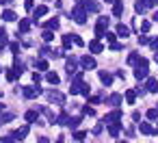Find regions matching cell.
Listing matches in <instances>:
<instances>
[{"label":"cell","instance_id":"f35d334b","mask_svg":"<svg viewBox=\"0 0 158 143\" xmlns=\"http://www.w3.org/2000/svg\"><path fill=\"white\" fill-rule=\"evenodd\" d=\"M110 50H115V52H117V50H121V46H119V44H115V41H113V44H110Z\"/></svg>","mask_w":158,"mask_h":143},{"label":"cell","instance_id":"ba28073f","mask_svg":"<svg viewBox=\"0 0 158 143\" xmlns=\"http://www.w3.org/2000/svg\"><path fill=\"white\" fill-rule=\"evenodd\" d=\"M76 65H78V59L76 57H69L67 59V63H65V67H67V72L72 74V72H76Z\"/></svg>","mask_w":158,"mask_h":143},{"label":"cell","instance_id":"d6986e66","mask_svg":"<svg viewBox=\"0 0 158 143\" xmlns=\"http://www.w3.org/2000/svg\"><path fill=\"white\" fill-rule=\"evenodd\" d=\"M35 67H37L39 72H46V69H48V61H44V59H39V61H35Z\"/></svg>","mask_w":158,"mask_h":143},{"label":"cell","instance_id":"8d00e7d4","mask_svg":"<svg viewBox=\"0 0 158 143\" xmlns=\"http://www.w3.org/2000/svg\"><path fill=\"white\" fill-rule=\"evenodd\" d=\"M106 41H110V44H113V41H115V35H113V33H106Z\"/></svg>","mask_w":158,"mask_h":143},{"label":"cell","instance_id":"f546056e","mask_svg":"<svg viewBox=\"0 0 158 143\" xmlns=\"http://www.w3.org/2000/svg\"><path fill=\"white\" fill-rule=\"evenodd\" d=\"M82 113H85V115H95V111H93L91 106H82Z\"/></svg>","mask_w":158,"mask_h":143},{"label":"cell","instance_id":"8992f818","mask_svg":"<svg viewBox=\"0 0 158 143\" xmlns=\"http://www.w3.org/2000/svg\"><path fill=\"white\" fill-rule=\"evenodd\" d=\"M26 134H28V126H22V128H18V130H15L11 137H13V139H18V141H22Z\"/></svg>","mask_w":158,"mask_h":143},{"label":"cell","instance_id":"4dcf8cb0","mask_svg":"<svg viewBox=\"0 0 158 143\" xmlns=\"http://www.w3.org/2000/svg\"><path fill=\"white\" fill-rule=\"evenodd\" d=\"M134 91H136V95H145V91H147V89H145V87H141V85H139V87H136V89H134Z\"/></svg>","mask_w":158,"mask_h":143},{"label":"cell","instance_id":"4fadbf2b","mask_svg":"<svg viewBox=\"0 0 158 143\" xmlns=\"http://www.w3.org/2000/svg\"><path fill=\"white\" fill-rule=\"evenodd\" d=\"M145 89H147V91H152V93H156V91H158V80H156V78H149Z\"/></svg>","mask_w":158,"mask_h":143},{"label":"cell","instance_id":"60d3db41","mask_svg":"<svg viewBox=\"0 0 158 143\" xmlns=\"http://www.w3.org/2000/svg\"><path fill=\"white\" fill-rule=\"evenodd\" d=\"M24 7H26V9H33V0H26V2H24Z\"/></svg>","mask_w":158,"mask_h":143},{"label":"cell","instance_id":"e575fe53","mask_svg":"<svg viewBox=\"0 0 158 143\" xmlns=\"http://www.w3.org/2000/svg\"><path fill=\"white\" fill-rule=\"evenodd\" d=\"M33 80H35V85H39V82H41V76L35 72V74H33Z\"/></svg>","mask_w":158,"mask_h":143},{"label":"cell","instance_id":"ac0fdd59","mask_svg":"<svg viewBox=\"0 0 158 143\" xmlns=\"http://www.w3.org/2000/svg\"><path fill=\"white\" fill-rule=\"evenodd\" d=\"M100 80H102L104 85H110V82H113V76H110L108 72H100Z\"/></svg>","mask_w":158,"mask_h":143},{"label":"cell","instance_id":"b9f144b4","mask_svg":"<svg viewBox=\"0 0 158 143\" xmlns=\"http://www.w3.org/2000/svg\"><path fill=\"white\" fill-rule=\"evenodd\" d=\"M13 0H0V5H11Z\"/></svg>","mask_w":158,"mask_h":143},{"label":"cell","instance_id":"44dd1931","mask_svg":"<svg viewBox=\"0 0 158 143\" xmlns=\"http://www.w3.org/2000/svg\"><path fill=\"white\" fill-rule=\"evenodd\" d=\"M126 100H128V104H134V100H136V91H126Z\"/></svg>","mask_w":158,"mask_h":143},{"label":"cell","instance_id":"9c48e42d","mask_svg":"<svg viewBox=\"0 0 158 143\" xmlns=\"http://www.w3.org/2000/svg\"><path fill=\"white\" fill-rule=\"evenodd\" d=\"M0 18H2L5 22H13L18 15H15V11H11V9H7V11H2V15H0Z\"/></svg>","mask_w":158,"mask_h":143},{"label":"cell","instance_id":"52a82bcc","mask_svg":"<svg viewBox=\"0 0 158 143\" xmlns=\"http://www.w3.org/2000/svg\"><path fill=\"white\" fill-rule=\"evenodd\" d=\"M39 93H41V89H39L37 85H35V87H26V89H24V95H26V98H35V95H39Z\"/></svg>","mask_w":158,"mask_h":143},{"label":"cell","instance_id":"7c38bea8","mask_svg":"<svg viewBox=\"0 0 158 143\" xmlns=\"http://www.w3.org/2000/svg\"><path fill=\"white\" fill-rule=\"evenodd\" d=\"M123 13V2H121V0H115V7H113V15H121Z\"/></svg>","mask_w":158,"mask_h":143},{"label":"cell","instance_id":"6da1fadb","mask_svg":"<svg viewBox=\"0 0 158 143\" xmlns=\"http://www.w3.org/2000/svg\"><path fill=\"white\" fill-rule=\"evenodd\" d=\"M147 74H149L147 59H139V61H136V67H134V76L141 80V78H147Z\"/></svg>","mask_w":158,"mask_h":143},{"label":"cell","instance_id":"bcb514c9","mask_svg":"<svg viewBox=\"0 0 158 143\" xmlns=\"http://www.w3.org/2000/svg\"><path fill=\"white\" fill-rule=\"evenodd\" d=\"M2 108H5V104H2V102H0V111H2Z\"/></svg>","mask_w":158,"mask_h":143},{"label":"cell","instance_id":"484cf974","mask_svg":"<svg viewBox=\"0 0 158 143\" xmlns=\"http://www.w3.org/2000/svg\"><path fill=\"white\" fill-rule=\"evenodd\" d=\"M134 9H136V13H143V11H145L147 7H145V5L141 2V0H136V5H134Z\"/></svg>","mask_w":158,"mask_h":143},{"label":"cell","instance_id":"7bdbcfd3","mask_svg":"<svg viewBox=\"0 0 158 143\" xmlns=\"http://www.w3.org/2000/svg\"><path fill=\"white\" fill-rule=\"evenodd\" d=\"M152 20H154V22H158V11H154V15H152Z\"/></svg>","mask_w":158,"mask_h":143},{"label":"cell","instance_id":"8fae6325","mask_svg":"<svg viewBox=\"0 0 158 143\" xmlns=\"http://www.w3.org/2000/svg\"><path fill=\"white\" fill-rule=\"evenodd\" d=\"M89 50H91L93 54H98V52H102V50H104V46H102L100 41H89Z\"/></svg>","mask_w":158,"mask_h":143},{"label":"cell","instance_id":"2e32d148","mask_svg":"<svg viewBox=\"0 0 158 143\" xmlns=\"http://www.w3.org/2000/svg\"><path fill=\"white\" fill-rule=\"evenodd\" d=\"M24 117H26V121H31V124H33V121H37V119H39V111H28Z\"/></svg>","mask_w":158,"mask_h":143},{"label":"cell","instance_id":"4316f807","mask_svg":"<svg viewBox=\"0 0 158 143\" xmlns=\"http://www.w3.org/2000/svg\"><path fill=\"white\" fill-rule=\"evenodd\" d=\"M41 37H44V41H52V39H54V33H50V31H44V35H41Z\"/></svg>","mask_w":158,"mask_h":143},{"label":"cell","instance_id":"d4e9b609","mask_svg":"<svg viewBox=\"0 0 158 143\" xmlns=\"http://www.w3.org/2000/svg\"><path fill=\"white\" fill-rule=\"evenodd\" d=\"M11 119H13V115H11V113H7V115H0V124H9Z\"/></svg>","mask_w":158,"mask_h":143},{"label":"cell","instance_id":"836d02e7","mask_svg":"<svg viewBox=\"0 0 158 143\" xmlns=\"http://www.w3.org/2000/svg\"><path fill=\"white\" fill-rule=\"evenodd\" d=\"M0 143H13L11 137H0Z\"/></svg>","mask_w":158,"mask_h":143},{"label":"cell","instance_id":"f6af8a7d","mask_svg":"<svg viewBox=\"0 0 158 143\" xmlns=\"http://www.w3.org/2000/svg\"><path fill=\"white\" fill-rule=\"evenodd\" d=\"M104 2H113V5H115V0H104Z\"/></svg>","mask_w":158,"mask_h":143},{"label":"cell","instance_id":"f1b7e54d","mask_svg":"<svg viewBox=\"0 0 158 143\" xmlns=\"http://www.w3.org/2000/svg\"><path fill=\"white\" fill-rule=\"evenodd\" d=\"M9 48H11V52H13V54H18V52H20V44H18V41H13Z\"/></svg>","mask_w":158,"mask_h":143},{"label":"cell","instance_id":"ab89813d","mask_svg":"<svg viewBox=\"0 0 158 143\" xmlns=\"http://www.w3.org/2000/svg\"><path fill=\"white\" fill-rule=\"evenodd\" d=\"M141 28H143V33H147V31H149V22H143V26H141Z\"/></svg>","mask_w":158,"mask_h":143},{"label":"cell","instance_id":"7a4b0ae2","mask_svg":"<svg viewBox=\"0 0 158 143\" xmlns=\"http://www.w3.org/2000/svg\"><path fill=\"white\" fill-rule=\"evenodd\" d=\"M69 18H74L78 24H85V22H87V13H85V9H80V7H76V9L72 11Z\"/></svg>","mask_w":158,"mask_h":143},{"label":"cell","instance_id":"ffe728a7","mask_svg":"<svg viewBox=\"0 0 158 143\" xmlns=\"http://www.w3.org/2000/svg\"><path fill=\"white\" fill-rule=\"evenodd\" d=\"M46 80H48L50 85H59V76H56L54 72H48V76H46Z\"/></svg>","mask_w":158,"mask_h":143},{"label":"cell","instance_id":"d590c367","mask_svg":"<svg viewBox=\"0 0 158 143\" xmlns=\"http://www.w3.org/2000/svg\"><path fill=\"white\" fill-rule=\"evenodd\" d=\"M132 119H134V121H141V113L134 111V113H132Z\"/></svg>","mask_w":158,"mask_h":143},{"label":"cell","instance_id":"1f68e13d","mask_svg":"<svg viewBox=\"0 0 158 143\" xmlns=\"http://www.w3.org/2000/svg\"><path fill=\"white\" fill-rule=\"evenodd\" d=\"M85 137H87V134H85V132H76V134H74V139H76V141H82V139H85Z\"/></svg>","mask_w":158,"mask_h":143},{"label":"cell","instance_id":"cb8c5ba5","mask_svg":"<svg viewBox=\"0 0 158 143\" xmlns=\"http://www.w3.org/2000/svg\"><path fill=\"white\" fill-rule=\"evenodd\" d=\"M147 119H158V108H149L147 111Z\"/></svg>","mask_w":158,"mask_h":143},{"label":"cell","instance_id":"74e56055","mask_svg":"<svg viewBox=\"0 0 158 143\" xmlns=\"http://www.w3.org/2000/svg\"><path fill=\"white\" fill-rule=\"evenodd\" d=\"M139 44H149V39H147L145 35H141V37H139Z\"/></svg>","mask_w":158,"mask_h":143},{"label":"cell","instance_id":"5b68a950","mask_svg":"<svg viewBox=\"0 0 158 143\" xmlns=\"http://www.w3.org/2000/svg\"><path fill=\"white\" fill-rule=\"evenodd\" d=\"M28 31H31V20H20V24H18V37L24 35V33H28Z\"/></svg>","mask_w":158,"mask_h":143},{"label":"cell","instance_id":"7dc6e473","mask_svg":"<svg viewBox=\"0 0 158 143\" xmlns=\"http://www.w3.org/2000/svg\"><path fill=\"white\" fill-rule=\"evenodd\" d=\"M154 5H158V0H154Z\"/></svg>","mask_w":158,"mask_h":143},{"label":"cell","instance_id":"681fc988","mask_svg":"<svg viewBox=\"0 0 158 143\" xmlns=\"http://www.w3.org/2000/svg\"><path fill=\"white\" fill-rule=\"evenodd\" d=\"M156 134H158V128H156Z\"/></svg>","mask_w":158,"mask_h":143},{"label":"cell","instance_id":"c3c4849f","mask_svg":"<svg viewBox=\"0 0 158 143\" xmlns=\"http://www.w3.org/2000/svg\"><path fill=\"white\" fill-rule=\"evenodd\" d=\"M117 143H126V141H117Z\"/></svg>","mask_w":158,"mask_h":143},{"label":"cell","instance_id":"603a6c76","mask_svg":"<svg viewBox=\"0 0 158 143\" xmlns=\"http://www.w3.org/2000/svg\"><path fill=\"white\" fill-rule=\"evenodd\" d=\"M136 61H139V52H132V54L128 57V63H130V65H136Z\"/></svg>","mask_w":158,"mask_h":143},{"label":"cell","instance_id":"e0dca14e","mask_svg":"<svg viewBox=\"0 0 158 143\" xmlns=\"http://www.w3.org/2000/svg\"><path fill=\"white\" fill-rule=\"evenodd\" d=\"M72 44H74V35H65L63 37V50H69Z\"/></svg>","mask_w":158,"mask_h":143},{"label":"cell","instance_id":"277c9868","mask_svg":"<svg viewBox=\"0 0 158 143\" xmlns=\"http://www.w3.org/2000/svg\"><path fill=\"white\" fill-rule=\"evenodd\" d=\"M46 95H48V100H50V102H54V104H63V100H65V95H63V93H59V91H48Z\"/></svg>","mask_w":158,"mask_h":143},{"label":"cell","instance_id":"7402d4cb","mask_svg":"<svg viewBox=\"0 0 158 143\" xmlns=\"http://www.w3.org/2000/svg\"><path fill=\"white\" fill-rule=\"evenodd\" d=\"M141 132H143V134H152V132H154V128H152L149 124H145V121H143V124H141Z\"/></svg>","mask_w":158,"mask_h":143},{"label":"cell","instance_id":"ee69618b","mask_svg":"<svg viewBox=\"0 0 158 143\" xmlns=\"http://www.w3.org/2000/svg\"><path fill=\"white\" fill-rule=\"evenodd\" d=\"M154 61H156V63H158V50H156V54H154Z\"/></svg>","mask_w":158,"mask_h":143},{"label":"cell","instance_id":"3957f363","mask_svg":"<svg viewBox=\"0 0 158 143\" xmlns=\"http://www.w3.org/2000/svg\"><path fill=\"white\" fill-rule=\"evenodd\" d=\"M80 65H82V69H93L95 67V59L85 54V57H80Z\"/></svg>","mask_w":158,"mask_h":143},{"label":"cell","instance_id":"30bf717a","mask_svg":"<svg viewBox=\"0 0 158 143\" xmlns=\"http://www.w3.org/2000/svg\"><path fill=\"white\" fill-rule=\"evenodd\" d=\"M117 35H119V37H123V39H126V37H128V35H130V28H128V26H126V24H117Z\"/></svg>","mask_w":158,"mask_h":143},{"label":"cell","instance_id":"9a60e30c","mask_svg":"<svg viewBox=\"0 0 158 143\" xmlns=\"http://www.w3.org/2000/svg\"><path fill=\"white\" fill-rule=\"evenodd\" d=\"M108 104H110V106H119V104H121V95H119V93H113V95L108 98Z\"/></svg>","mask_w":158,"mask_h":143},{"label":"cell","instance_id":"83f0119b","mask_svg":"<svg viewBox=\"0 0 158 143\" xmlns=\"http://www.w3.org/2000/svg\"><path fill=\"white\" fill-rule=\"evenodd\" d=\"M48 28H59V18H52L48 22Z\"/></svg>","mask_w":158,"mask_h":143},{"label":"cell","instance_id":"d6a6232c","mask_svg":"<svg viewBox=\"0 0 158 143\" xmlns=\"http://www.w3.org/2000/svg\"><path fill=\"white\" fill-rule=\"evenodd\" d=\"M149 46H152V50H158V39H149Z\"/></svg>","mask_w":158,"mask_h":143},{"label":"cell","instance_id":"5bb4252c","mask_svg":"<svg viewBox=\"0 0 158 143\" xmlns=\"http://www.w3.org/2000/svg\"><path fill=\"white\" fill-rule=\"evenodd\" d=\"M46 13H48V7H44V5H41V7H37V9H35V18H33V20L37 22V20H39L41 15H46Z\"/></svg>","mask_w":158,"mask_h":143}]
</instances>
